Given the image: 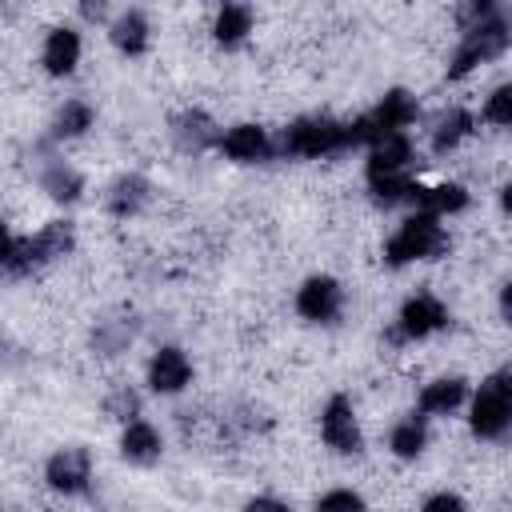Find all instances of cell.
Here are the masks:
<instances>
[{"label":"cell","mask_w":512,"mask_h":512,"mask_svg":"<svg viewBox=\"0 0 512 512\" xmlns=\"http://www.w3.org/2000/svg\"><path fill=\"white\" fill-rule=\"evenodd\" d=\"M468 424L480 440H500V436L512 432V376L508 372H492L476 388Z\"/></svg>","instance_id":"5"},{"label":"cell","mask_w":512,"mask_h":512,"mask_svg":"<svg viewBox=\"0 0 512 512\" xmlns=\"http://www.w3.org/2000/svg\"><path fill=\"white\" fill-rule=\"evenodd\" d=\"M320 436L332 452L340 456H352L364 448V436H360V424H356V412H352V400L348 396H332L320 412Z\"/></svg>","instance_id":"6"},{"label":"cell","mask_w":512,"mask_h":512,"mask_svg":"<svg viewBox=\"0 0 512 512\" xmlns=\"http://www.w3.org/2000/svg\"><path fill=\"white\" fill-rule=\"evenodd\" d=\"M248 32H252V8H248V4H224V8L216 12L212 36H216L224 48H236Z\"/></svg>","instance_id":"22"},{"label":"cell","mask_w":512,"mask_h":512,"mask_svg":"<svg viewBox=\"0 0 512 512\" xmlns=\"http://www.w3.org/2000/svg\"><path fill=\"white\" fill-rule=\"evenodd\" d=\"M44 480L56 492H64V496L84 492L88 480H92V456H88V448H60V452H52L48 464H44Z\"/></svg>","instance_id":"8"},{"label":"cell","mask_w":512,"mask_h":512,"mask_svg":"<svg viewBox=\"0 0 512 512\" xmlns=\"http://www.w3.org/2000/svg\"><path fill=\"white\" fill-rule=\"evenodd\" d=\"M192 380V360L176 348V344H164L152 360H148V388L160 392V396H176L184 392Z\"/></svg>","instance_id":"10"},{"label":"cell","mask_w":512,"mask_h":512,"mask_svg":"<svg viewBox=\"0 0 512 512\" xmlns=\"http://www.w3.org/2000/svg\"><path fill=\"white\" fill-rule=\"evenodd\" d=\"M424 444H428V428H424V416H416V412L404 416V420H396L392 432H388V448L400 460H416L424 452Z\"/></svg>","instance_id":"21"},{"label":"cell","mask_w":512,"mask_h":512,"mask_svg":"<svg viewBox=\"0 0 512 512\" xmlns=\"http://www.w3.org/2000/svg\"><path fill=\"white\" fill-rule=\"evenodd\" d=\"M152 200V184L144 180V176H136V172H128V176H120L112 188H108V212L112 216H120V220H128V216H136L144 204Z\"/></svg>","instance_id":"16"},{"label":"cell","mask_w":512,"mask_h":512,"mask_svg":"<svg viewBox=\"0 0 512 512\" xmlns=\"http://www.w3.org/2000/svg\"><path fill=\"white\" fill-rule=\"evenodd\" d=\"M444 252H448V232L440 228V220L428 212H412L384 244V264L404 268L412 260H440Z\"/></svg>","instance_id":"3"},{"label":"cell","mask_w":512,"mask_h":512,"mask_svg":"<svg viewBox=\"0 0 512 512\" xmlns=\"http://www.w3.org/2000/svg\"><path fill=\"white\" fill-rule=\"evenodd\" d=\"M484 120L500 124V128H512V84L492 88V96L484 100Z\"/></svg>","instance_id":"26"},{"label":"cell","mask_w":512,"mask_h":512,"mask_svg":"<svg viewBox=\"0 0 512 512\" xmlns=\"http://www.w3.org/2000/svg\"><path fill=\"white\" fill-rule=\"evenodd\" d=\"M340 304H344V292L332 276H308L296 292V312L304 320H316V324H328L340 316Z\"/></svg>","instance_id":"9"},{"label":"cell","mask_w":512,"mask_h":512,"mask_svg":"<svg viewBox=\"0 0 512 512\" xmlns=\"http://www.w3.org/2000/svg\"><path fill=\"white\" fill-rule=\"evenodd\" d=\"M312 512H364V496L352 492V488H332V492H324L316 500Z\"/></svg>","instance_id":"27"},{"label":"cell","mask_w":512,"mask_h":512,"mask_svg":"<svg viewBox=\"0 0 512 512\" xmlns=\"http://www.w3.org/2000/svg\"><path fill=\"white\" fill-rule=\"evenodd\" d=\"M244 512H292L284 500H272V496H256V500H248L244 504Z\"/></svg>","instance_id":"30"},{"label":"cell","mask_w":512,"mask_h":512,"mask_svg":"<svg viewBox=\"0 0 512 512\" xmlns=\"http://www.w3.org/2000/svg\"><path fill=\"white\" fill-rule=\"evenodd\" d=\"M468 204V192L460 184H436V188H420L416 196V212H428V216H452Z\"/></svg>","instance_id":"23"},{"label":"cell","mask_w":512,"mask_h":512,"mask_svg":"<svg viewBox=\"0 0 512 512\" xmlns=\"http://www.w3.org/2000/svg\"><path fill=\"white\" fill-rule=\"evenodd\" d=\"M420 512H468V504L456 496V492H436V496H428L424 500V508Z\"/></svg>","instance_id":"29"},{"label":"cell","mask_w":512,"mask_h":512,"mask_svg":"<svg viewBox=\"0 0 512 512\" xmlns=\"http://www.w3.org/2000/svg\"><path fill=\"white\" fill-rule=\"evenodd\" d=\"M220 152L236 164H256V160H268L272 156V140L260 124H236L220 136Z\"/></svg>","instance_id":"12"},{"label":"cell","mask_w":512,"mask_h":512,"mask_svg":"<svg viewBox=\"0 0 512 512\" xmlns=\"http://www.w3.org/2000/svg\"><path fill=\"white\" fill-rule=\"evenodd\" d=\"M84 128H92V108L84 100H68L56 116H52V140H68L80 136Z\"/></svg>","instance_id":"24"},{"label":"cell","mask_w":512,"mask_h":512,"mask_svg":"<svg viewBox=\"0 0 512 512\" xmlns=\"http://www.w3.org/2000/svg\"><path fill=\"white\" fill-rule=\"evenodd\" d=\"M128 340H132V320H128V324H124V320H100L96 332H92V344H96L104 356L120 352Z\"/></svg>","instance_id":"25"},{"label":"cell","mask_w":512,"mask_h":512,"mask_svg":"<svg viewBox=\"0 0 512 512\" xmlns=\"http://www.w3.org/2000/svg\"><path fill=\"white\" fill-rule=\"evenodd\" d=\"M72 244H76V232H72L68 220H52L36 236H16L12 232L8 248H4V272L8 276H24V272H32L40 264H52V260L68 256Z\"/></svg>","instance_id":"2"},{"label":"cell","mask_w":512,"mask_h":512,"mask_svg":"<svg viewBox=\"0 0 512 512\" xmlns=\"http://www.w3.org/2000/svg\"><path fill=\"white\" fill-rule=\"evenodd\" d=\"M500 208L512 216V184H504V188H500Z\"/></svg>","instance_id":"32"},{"label":"cell","mask_w":512,"mask_h":512,"mask_svg":"<svg viewBox=\"0 0 512 512\" xmlns=\"http://www.w3.org/2000/svg\"><path fill=\"white\" fill-rule=\"evenodd\" d=\"M500 316H504V320L512 324V280H508V284L500 288Z\"/></svg>","instance_id":"31"},{"label":"cell","mask_w":512,"mask_h":512,"mask_svg":"<svg viewBox=\"0 0 512 512\" xmlns=\"http://www.w3.org/2000/svg\"><path fill=\"white\" fill-rule=\"evenodd\" d=\"M468 400V384L460 376H440L432 384H424L420 392V416H448Z\"/></svg>","instance_id":"14"},{"label":"cell","mask_w":512,"mask_h":512,"mask_svg":"<svg viewBox=\"0 0 512 512\" xmlns=\"http://www.w3.org/2000/svg\"><path fill=\"white\" fill-rule=\"evenodd\" d=\"M412 168V140L408 132L384 136L368 148V180H392V176H408Z\"/></svg>","instance_id":"11"},{"label":"cell","mask_w":512,"mask_h":512,"mask_svg":"<svg viewBox=\"0 0 512 512\" xmlns=\"http://www.w3.org/2000/svg\"><path fill=\"white\" fill-rule=\"evenodd\" d=\"M108 412L116 416V420H136V412H140V396L136 392H128V388H120V392H112L108 396Z\"/></svg>","instance_id":"28"},{"label":"cell","mask_w":512,"mask_h":512,"mask_svg":"<svg viewBox=\"0 0 512 512\" xmlns=\"http://www.w3.org/2000/svg\"><path fill=\"white\" fill-rule=\"evenodd\" d=\"M468 16H472V24L464 28V40H460V44H456V52H452L448 80H464L476 64L496 60V56L512 44V24H508L496 8L476 4V8H468Z\"/></svg>","instance_id":"1"},{"label":"cell","mask_w":512,"mask_h":512,"mask_svg":"<svg viewBox=\"0 0 512 512\" xmlns=\"http://www.w3.org/2000/svg\"><path fill=\"white\" fill-rule=\"evenodd\" d=\"M276 148L284 156L316 160V156H332V152H344V148H356V144H352V124H340V120H328V116H304V120H296L280 132Z\"/></svg>","instance_id":"4"},{"label":"cell","mask_w":512,"mask_h":512,"mask_svg":"<svg viewBox=\"0 0 512 512\" xmlns=\"http://www.w3.org/2000/svg\"><path fill=\"white\" fill-rule=\"evenodd\" d=\"M36 180H40V188H44L56 204H72V200H80V192H84V176H80L76 168H68L64 160H48Z\"/></svg>","instance_id":"19"},{"label":"cell","mask_w":512,"mask_h":512,"mask_svg":"<svg viewBox=\"0 0 512 512\" xmlns=\"http://www.w3.org/2000/svg\"><path fill=\"white\" fill-rule=\"evenodd\" d=\"M172 136H176V144H180L184 152H204L208 144H220L216 124H212V120H208L200 108L180 112V116L172 120Z\"/></svg>","instance_id":"15"},{"label":"cell","mask_w":512,"mask_h":512,"mask_svg":"<svg viewBox=\"0 0 512 512\" xmlns=\"http://www.w3.org/2000/svg\"><path fill=\"white\" fill-rule=\"evenodd\" d=\"M160 432L148 424V420H132L124 424V436H120V456L128 464H156L160 460Z\"/></svg>","instance_id":"17"},{"label":"cell","mask_w":512,"mask_h":512,"mask_svg":"<svg viewBox=\"0 0 512 512\" xmlns=\"http://www.w3.org/2000/svg\"><path fill=\"white\" fill-rule=\"evenodd\" d=\"M148 16L140 12V8H128V12H120L116 20H112V28H108V36H112V44L124 52V56H140L144 48H148Z\"/></svg>","instance_id":"18"},{"label":"cell","mask_w":512,"mask_h":512,"mask_svg":"<svg viewBox=\"0 0 512 512\" xmlns=\"http://www.w3.org/2000/svg\"><path fill=\"white\" fill-rule=\"evenodd\" d=\"M472 132V112H464V108H448V112H440L436 116V124H432V152L436 156H444V152H452L464 136Z\"/></svg>","instance_id":"20"},{"label":"cell","mask_w":512,"mask_h":512,"mask_svg":"<svg viewBox=\"0 0 512 512\" xmlns=\"http://www.w3.org/2000/svg\"><path fill=\"white\" fill-rule=\"evenodd\" d=\"M444 324H448V308L432 292H416L412 300H404L392 340H424V336L440 332Z\"/></svg>","instance_id":"7"},{"label":"cell","mask_w":512,"mask_h":512,"mask_svg":"<svg viewBox=\"0 0 512 512\" xmlns=\"http://www.w3.org/2000/svg\"><path fill=\"white\" fill-rule=\"evenodd\" d=\"M44 72L48 76H68L80 64V32L76 28H52L44 40Z\"/></svg>","instance_id":"13"}]
</instances>
